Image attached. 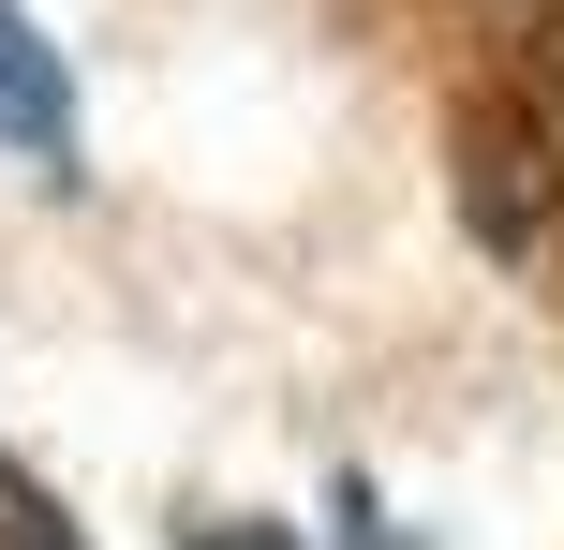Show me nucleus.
<instances>
[{"label": "nucleus", "mask_w": 564, "mask_h": 550, "mask_svg": "<svg viewBox=\"0 0 564 550\" xmlns=\"http://www.w3.org/2000/svg\"><path fill=\"white\" fill-rule=\"evenodd\" d=\"M0 149L45 179H75L89 119H75V60H59V30L30 15V0H0Z\"/></svg>", "instance_id": "obj_1"}, {"label": "nucleus", "mask_w": 564, "mask_h": 550, "mask_svg": "<svg viewBox=\"0 0 564 550\" xmlns=\"http://www.w3.org/2000/svg\"><path fill=\"white\" fill-rule=\"evenodd\" d=\"M178 550H312L297 521H253V506H178Z\"/></svg>", "instance_id": "obj_3"}, {"label": "nucleus", "mask_w": 564, "mask_h": 550, "mask_svg": "<svg viewBox=\"0 0 564 550\" xmlns=\"http://www.w3.org/2000/svg\"><path fill=\"white\" fill-rule=\"evenodd\" d=\"M327 521H341V550H401L387 506H371V476H327Z\"/></svg>", "instance_id": "obj_4"}, {"label": "nucleus", "mask_w": 564, "mask_h": 550, "mask_svg": "<svg viewBox=\"0 0 564 550\" xmlns=\"http://www.w3.org/2000/svg\"><path fill=\"white\" fill-rule=\"evenodd\" d=\"M0 550H89V536H75V506H59L45 476L15 462V446H0Z\"/></svg>", "instance_id": "obj_2"}]
</instances>
